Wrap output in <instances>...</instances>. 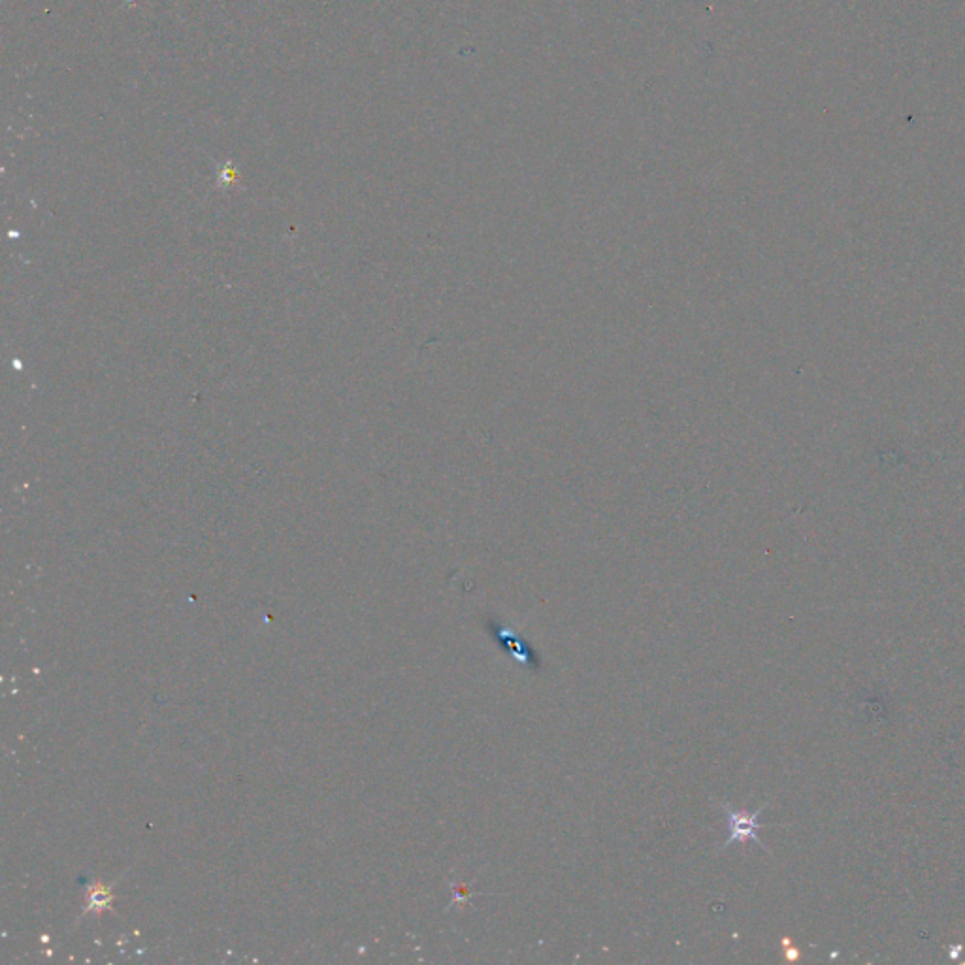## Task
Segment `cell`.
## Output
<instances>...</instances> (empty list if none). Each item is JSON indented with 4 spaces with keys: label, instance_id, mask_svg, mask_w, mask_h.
<instances>
[{
    "label": "cell",
    "instance_id": "obj_1",
    "mask_svg": "<svg viewBox=\"0 0 965 965\" xmlns=\"http://www.w3.org/2000/svg\"><path fill=\"white\" fill-rule=\"evenodd\" d=\"M720 807H722V811H724L726 824H728V837H726L724 845L720 847V851L726 849V847H730L732 843H741V845H743V843H749V841H753L758 847H762L764 851H768V847L762 843V839H760V835H758V832L762 830V824H760L758 817L762 815V811H764L766 805L758 807L754 813H751V811H739V809H734V807L728 805V803H720Z\"/></svg>",
    "mask_w": 965,
    "mask_h": 965
},
{
    "label": "cell",
    "instance_id": "obj_2",
    "mask_svg": "<svg viewBox=\"0 0 965 965\" xmlns=\"http://www.w3.org/2000/svg\"><path fill=\"white\" fill-rule=\"evenodd\" d=\"M487 628H489L492 638L500 641V645H502V647L508 651L509 655L513 656L521 666L528 668V670L540 671V655L534 651V647H532L519 632H515L508 624L494 621L492 617L487 619Z\"/></svg>",
    "mask_w": 965,
    "mask_h": 965
},
{
    "label": "cell",
    "instance_id": "obj_3",
    "mask_svg": "<svg viewBox=\"0 0 965 965\" xmlns=\"http://www.w3.org/2000/svg\"><path fill=\"white\" fill-rule=\"evenodd\" d=\"M112 900H114V896L106 886H93L87 892V909L89 911H104V909L110 907Z\"/></svg>",
    "mask_w": 965,
    "mask_h": 965
}]
</instances>
